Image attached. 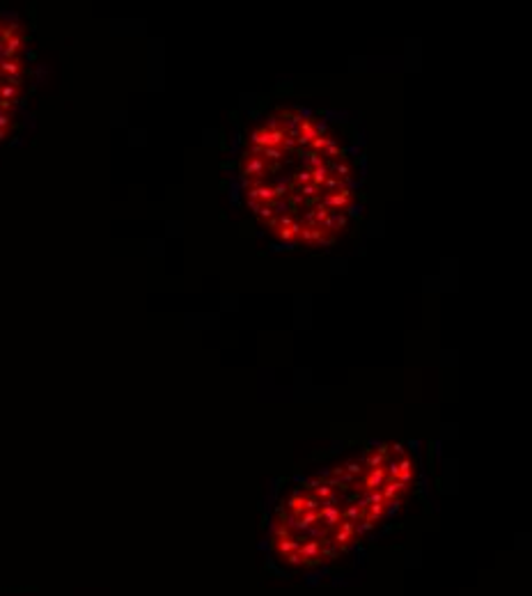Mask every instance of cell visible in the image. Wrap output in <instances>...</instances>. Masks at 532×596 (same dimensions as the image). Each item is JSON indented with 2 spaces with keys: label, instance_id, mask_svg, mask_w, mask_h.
<instances>
[{
  "label": "cell",
  "instance_id": "obj_1",
  "mask_svg": "<svg viewBox=\"0 0 532 596\" xmlns=\"http://www.w3.org/2000/svg\"><path fill=\"white\" fill-rule=\"evenodd\" d=\"M239 172L246 202L284 243H330L346 227L356 163L342 136L303 108L277 110L250 131Z\"/></svg>",
  "mask_w": 532,
  "mask_h": 596
},
{
  "label": "cell",
  "instance_id": "obj_2",
  "mask_svg": "<svg viewBox=\"0 0 532 596\" xmlns=\"http://www.w3.org/2000/svg\"><path fill=\"white\" fill-rule=\"evenodd\" d=\"M413 477L415 463L402 445H379L303 479L273 516V553L300 569L333 562L406 498Z\"/></svg>",
  "mask_w": 532,
  "mask_h": 596
},
{
  "label": "cell",
  "instance_id": "obj_3",
  "mask_svg": "<svg viewBox=\"0 0 532 596\" xmlns=\"http://www.w3.org/2000/svg\"><path fill=\"white\" fill-rule=\"evenodd\" d=\"M28 87V39L14 16L0 14V142L11 133Z\"/></svg>",
  "mask_w": 532,
  "mask_h": 596
}]
</instances>
